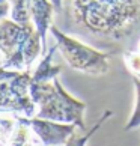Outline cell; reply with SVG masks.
Returning <instances> with one entry per match:
<instances>
[{"label": "cell", "mask_w": 140, "mask_h": 146, "mask_svg": "<svg viewBox=\"0 0 140 146\" xmlns=\"http://www.w3.org/2000/svg\"><path fill=\"white\" fill-rule=\"evenodd\" d=\"M133 83L136 88V104L130 119H128L127 125L123 127L125 131H131V129L140 128V75H133Z\"/></svg>", "instance_id": "cell-10"}, {"label": "cell", "mask_w": 140, "mask_h": 146, "mask_svg": "<svg viewBox=\"0 0 140 146\" xmlns=\"http://www.w3.org/2000/svg\"><path fill=\"white\" fill-rule=\"evenodd\" d=\"M50 33L56 39L63 59L72 69L90 75H104L110 71V53L98 50L88 42L68 35L54 24H51Z\"/></svg>", "instance_id": "cell-4"}, {"label": "cell", "mask_w": 140, "mask_h": 146, "mask_svg": "<svg viewBox=\"0 0 140 146\" xmlns=\"http://www.w3.org/2000/svg\"><path fill=\"white\" fill-rule=\"evenodd\" d=\"M123 62L133 75H140V51L133 48L123 53Z\"/></svg>", "instance_id": "cell-11"}, {"label": "cell", "mask_w": 140, "mask_h": 146, "mask_svg": "<svg viewBox=\"0 0 140 146\" xmlns=\"http://www.w3.org/2000/svg\"><path fill=\"white\" fill-rule=\"evenodd\" d=\"M30 95L36 104L38 117L63 123H72L80 131H86L83 119L86 104L69 95L57 80V77L53 80L32 78Z\"/></svg>", "instance_id": "cell-2"}, {"label": "cell", "mask_w": 140, "mask_h": 146, "mask_svg": "<svg viewBox=\"0 0 140 146\" xmlns=\"http://www.w3.org/2000/svg\"><path fill=\"white\" fill-rule=\"evenodd\" d=\"M6 146H38V143L35 142L33 136H32V129L26 123L17 121L15 129H14V133H12V136H11Z\"/></svg>", "instance_id": "cell-9"}, {"label": "cell", "mask_w": 140, "mask_h": 146, "mask_svg": "<svg viewBox=\"0 0 140 146\" xmlns=\"http://www.w3.org/2000/svg\"><path fill=\"white\" fill-rule=\"evenodd\" d=\"M32 72L0 66V113L14 116H36V104L30 95Z\"/></svg>", "instance_id": "cell-5"}, {"label": "cell", "mask_w": 140, "mask_h": 146, "mask_svg": "<svg viewBox=\"0 0 140 146\" xmlns=\"http://www.w3.org/2000/svg\"><path fill=\"white\" fill-rule=\"evenodd\" d=\"M6 2H11V0H0V3H6Z\"/></svg>", "instance_id": "cell-15"}, {"label": "cell", "mask_w": 140, "mask_h": 146, "mask_svg": "<svg viewBox=\"0 0 140 146\" xmlns=\"http://www.w3.org/2000/svg\"><path fill=\"white\" fill-rule=\"evenodd\" d=\"M111 116H113V111L105 110V111L103 113V116H101L98 121L95 122V125H94L92 128H90V129H86V131H82V133H77V131H75L72 136H71V139L66 142L65 146H86V143L90 140V137H92L94 134L104 125V122L107 121V119L111 117Z\"/></svg>", "instance_id": "cell-8"}, {"label": "cell", "mask_w": 140, "mask_h": 146, "mask_svg": "<svg viewBox=\"0 0 140 146\" xmlns=\"http://www.w3.org/2000/svg\"><path fill=\"white\" fill-rule=\"evenodd\" d=\"M18 122L26 123L32 133L35 134L42 146H63L71 136L77 131V127L72 123H63L56 121H48L42 117H26V116H14Z\"/></svg>", "instance_id": "cell-7"}, {"label": "cell", "mask_w": 140, "mask_h": 146, "mask_svg": "<svg viewBox=\"0 0 140 146\" xmlns=\"http://www.w3.org/2000/svg\"><path fill=\"white\" fill-rule=\"evenodd\" d=\"M62 12L63 32L111 56L140 39V0H66Z\"/></svg>", "instance_id": "cell-1"}, {"label": "cell", "mask_w": 140, "mask_h": 146, "mask_svg": "<svg viewBox=\"0 0 140 146\" xmlns=\"http://www.w3.org/2000/svg\"><path fill=\"white\" fill-rule=\"evenodd\" d=\"M136 50H139V51H140V39H139V42H137V45H136Z\"/></svg>", "instance_id": "cell-14"}, {"label": "cell", "mask_w": 140, "mask_h": 146, "mask_svg": "<svg viewBox=\"0 0 140 146\" xmlns=\"http://www.w3.org/2000/svg\"><path fill=\"white\" fill-rule=\"evenodd\" d=\"M0 66L29 71L39 54H44L42 39L33 23H17L12 18L0 21Z\"/></svg>", "instance_id": "cell-3"}, {"label": "cell", "mask_w": 140, "mask_h": 146, "mask_svg": "<svg viewBox=\"0 0 140 146\" xmlns=\"http://www.w3.org/2000/svg\"><path fill=\"white\" fill-rule=\"evenodd\" d=\"M11 11V2H6V3H0V21L3 18H6V15L9 14Z\"/></svg>", "instance_id": "cell-12"}, {"label": "cell", "mask_w": 140, "mask_h": 146, "mask_svg": "<svg viewBox=\"0 0 140 146\" xmlns=\"http://www.w3.org/2000/svg\"><path fill=\"white\" fill-rule=\"evenodd\" d=\"M50 2L54 5V9H56V11H62V8H63V0H50Z\"/></svg>", "instance_id": "cell-13"}, {"label": "cell", "mask_w": 140, "mask_h": 146, "mask_svg": "<svg viewBox=\"0 0 140 146\" xmlns=\"http://www.w3.org/2000/svg\"><path fill=\"white\" fill-rule=\"evenodd\" d=\"M54 5L50 0H11L9 18L17 23H33L42 39L44 54L47 53V32H50Z\"/></svg>", "instance_id": "cell-6"}]
</instances>
